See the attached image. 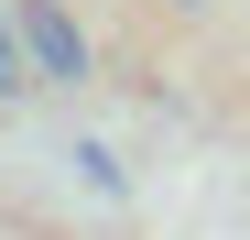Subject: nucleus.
<instances>
[{"label": "nucleus", "instance_id": "1", "mask_svg": "<svg viewBox=\"0 0 250 240\" xmlns=\"http://www.w3.org/2000/svg\"><path fill=\"white\" fill-rule=\"evenodd\" d=\"M11 22H22V55H33V76H44V88H76V76L98 66L65 0H11Z\"/></svg>", "mask_w": 250, "mask_h": 240}, {"label": "nucleus", "instance_id": "2", "mask_svg": "<svg viewBox=\"0 0 250 240\" xmlns=\"http://www.w3.org/2000/svg\"><path fill=\"white\" fill-rule=\"evenodd\" d=\"M22 76H33V55H22V22H11V11H0V98H11V88H22Z\"/></svg>", "mask_w": 250, "mask_h": 240}, {"label": "nucleus", "instance_id": "3", "mask_svg": "<svg viewBox=\"0 0 250 240\" xmlns=\"http://www.w3.org/2000/svg\"><path fill=\"white\" fill-rule=\"evenodd\" d=\"M76 186H98V196H120V164H109L98 142H76Z\"/></svg>", "mask_w": 250, "mask_h": 240}]
</instances>
